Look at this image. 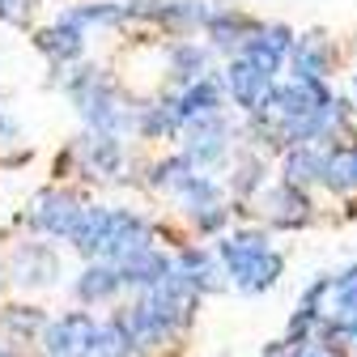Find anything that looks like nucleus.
<instances>
[{
  "mask_svg": "<svg viewBox=\"0 0 357 357\" xmlns=\"http://www.w3.org/2000/svg\"><path fill=\"white\" fill-rule=\"evenodd\" d=\"M217 259L226 264V277L243 294H268L281 273H285V255L273 251L268 230H234L217 243Z\"/></svg>",
  "mask_w": 357,
  "mask_h": 357,
  "instance_id": "f257e3e1",
  "label": "nucleus"
},
{
  "mask_svg": "<svg viewBox=\"0 0 357 357\" xmlns=\"http://www.w3.org/2000/svg\"><path fill=\"white\" fill-rule=\"evenodd\" d=\"M64 94L77 102V111L85 115V123H89V132H128V128H137V115L141 111H132L128 102H123V94L115 89V81L102 73V68H94V64H81V68H73L68 77H64Z\"/></svg>",
  "mask_w": 357,
  "mask_h": 357,
  "instance_id": "f03ea898",
  "label": "nucleus"
},
{
  "mask_svg": "<svg viewBox=\"0 0 357 357\" xmlns=\"http://www.w3.org/2000/svg\"><path fill=\"white\" fill-rule=\"evenodd\" d=\"M141 302L153 310V315L166 324V332H170V340L183 332V328H192V319H196V310H200V294L178 277V273H170L162 285H153V289H145L141 294Z\"/></svg>",
  "mask_w": 357,
  "mask_h": 357,
  "instance_id": "7ed1b4c3",
  "label": "nucleus"
},
{
  "mask_svg": "<svg viewBox=\"0 0 357 357\" xmlns=\"http://www.w3.org/2000/svg\"><path fill=\"white\" fill-rule=\"evenodd\" d=\"M98 319L89 310H68L43 332V357H94Z\"/></svg>",
  "mask_w": 357,
  "mask_h": 357,
  "instance_id": "20e7f679",
  "label": "nucleus"
},
{
  "mask_svg": "<svg viewBox=\"0 0 357 357\" xmlns=\"http://www.w3.org/2000/svg\"><path fill=\"white\" fill-rule=\"evenodd\" d=\"M230 141H234V128H230L226 115L188 123L183 128V158H192L196 170H208V166H217V162L230 158Z\"/></svg>",
  "mask_w": 357,
  "mask_h": 357,
  "instance_id": "39448f33",
  "label": "nucleus"
},
{
  "mask_svg": "<svg viewBox=\"0 0 357 357\" xmlns=\"http://www.w3.org/2000/svg\"><path fill=\"white\" fill-rule=\"evenodd\" d=\"M81 196L64 192V188H47V192H38L30 200V213L26 221L38 230V234H52V238H68L73 226H77V217H81Z\"/></svg>",
  "mask_w": 357,
  "mask_h": 357,
  "instance_id": "423d86ee",
  "label": "nucleus"
},
{
  "mask_svg": "<svg viewBox=\"0 0 357 357\" xmlns=\"http://www.w3.org/2000/svg\"><path fill=\"white\" fill-rule=\"evenodd\" d=\"M123 17L158 22L166 30H196V26H208L213 9L204 5V0H128Z\"/></svg>",
  "mask_w": 357,
  "mask_h": 357,
  "instance_id": "0eeeda50",
  "label": "nucleus"
},
{
  "mask_svg": "<svg viewBox=\"0 0 357 357\" xmlns=\"http://www.w3.org/2000/svg\"><path fill=\"white\" fill-rule=\"evenodd\" d=\"M336 68V43L324 30H306L294 38L289 52V81H328Z\"/></svg>",
  "mask_w": 357,
  "mask_h": 357,
  "instance_id": "6e6552de",
  "label": "nucleus"
},
{
  "mask_svg": "<svg viewBox=\"0 0 357 357\" xmlns=\"http://www.w3.org/2000/svg\"><path fill=\"white\" fill-rule=\"evenodd\" d=\"M259 213H264V221L273 230H302V226L315 221V204H310V196L306 192H294L285 183L259 192Z\"/></svg>",
  "mask_w": 357,
  "mask_h": 357,
  "instance_id": "1a4fd4ad",
  "label": "nucleus"
},
{
  "mask_svg": "<svg viewBox=\"0 0 357 357\" xmlns=\"http://www.w3.org/2000/svg\"><path fill=\"white\" fill-rule=\"evenodd\" d=\"M273 85H277V77H268L259 64H251L247 56H230V64H226V89H230V98L247 115H255L264 107V98L273 94Z\"/></svg>",
  "mask_w": 357,
  "mask_h": 357,
  "instance_id": "9d476101",
  "label": "nucleus"
},
{
  "mask_svg": "<svg viewBox=\"0 0 357 357\" xmlns=\"http://www.w3.org/2000/svg\"><path fill=\"white\" fill-rule=\"evenodd\" d=\"M73 158L81 162L85 178H111L123 166V145H119L115 132H85L73 145Z\"/></svg>",
  "mask_w": 357,
  "mask_h": 357,
  "instance_id": "9b49d317",
  "label": "nucleus"
},
{
  "mask_svg": "<svg viewBox=\"0 0 357 357\" xmlns=\"http://www.w3.org/2000/svg\"><path fill=\"white\" fill-rule=\"evenodd\" d=\"M294 30L285 26V22H273V26H264L251 43H247V47L238 52V56H247L251 64H259L268 77H277L285 64H289V52H294Z\"/></svg>",
  "mask_w": 357,
  "mask_h": 357,
  "instance_id": "f8f14e48",
  "label": "nucleus"
},
{
  "mask_svg": "<svg viewBox=\"0 0 357 357\" xmlns=\"http://www.w3.org/2000/svg\"><path fill=\"white\" fill-rule=\"evenodd\" d=\"M259 30H264V22H255V17H247V13H238V9H213V17H208V26H204L208 47L234 52V56L247 47Z\"/></svg>",
  "mask_w": 357,
  "mask_h": 357,
  "instance_id": "ddd939ff",
  "label": "nucleus"
},
{
  "mask_svg": "<svg viewBox=\"0 0 357 357\" xmlns=\"http://www.w3.org/2000/svg\"><path fill=\"white\" fill-rule=\"evenodd\" d=\"M174 273L183 277L196 294H217L226 285V264L217 259V251H200V247H183L174 255Z\"/></svg>",
  "mask_w": 357,
  "mask_h": 357,
  "instance_id": "4468645a",
  "label": "nucleus"
},
{
  "mask_svg": "<svg viewBox=\"0 0 357 357\" xmlns=\"http://www.w3.org/2000/svg\"><path fill=\"white\" fill-rule=\"evenodd\" d=\"M178 111H183V128L213 119V115H226V77H200L196 85H188L178 94Z\"/></svg>",
  "mask_w": 357,
  "mask_h": 357,
  "instance_id": "2eb2a0df",
  "label": "nucleus"
},
{
  "mask_svg": "<svg viewBox=\"0 0 357 357\" xmlns=\"http://www.w3.org/2000/svg\"><path fill=\"white\" fill-rule=\"evenodd\" d=\"M324 166H328V149L324 145L285 149V158H281V183L294 188V192H310L315 183H324Z\"/></svg>",
  "mask_w": 357,
  "mask_h": 357,
  "instance_id": "dca6fc26",
  "label": "nucleus"
},
{
  "mask_svg": "<svg viewBox=\"0 0 357 357\" xmlns=\"http://www.w3.org/2000/svg\"><path fill=\"white\" fill-rule=\"evenodd\" d=\"M60 277V255L47 243H22L13 255V281L17 285H52Z\"/></svg>",
  "mask_w": 357,
  "mask_h": 357,
  "instance_id": "f3484780",
  "label": "nucleus"
},
{
  "mask_svg": "<svg viewBox=\"0 0 357 357\" xmlns=\"http://www.w3.org/2000/svg\"><path fill=\"white\" fill-rule=\"evenodd\" d=\"M170 273H174V259L166 251H158V247H149V251H141V255H132V259L119 264V281L128 289H141V294L153 289V285H162Z\"/></svg>",
  "mask_w": 357,
  "mask_h": 357,
  "instance_id": "a211bd4d",
  "label": "nucleus"
},
{
  "mask_svg": "<svg viewBox=\"0 0 357 357\" xmlns=\"http://www.w3.org/2000/svg\"><path fill=\"white\" fill-rule=\"evenodd\" d=\"M34 47L47 56L56 68H68V64H77V56L85 52V30H77V26H68V22L56 17V26H47V30L34 34Z\"/></svg>",
  "mask_w": 357,
  "mask_h": 357,
  "instance_id": "6ab92c4d",
  "label": "nucleus"
},
{
  "mask_svg": "<svg viewBox=\"0 0 357 357\" xmlns=\"http://www.w3.org/2000/svg\"><path fill=\"white\" fill-rule=\"evenodd\" d=\"M324 188L332 196H357V141H336L328 145V166H324Z\"/></svg>",
  "mask_w": 357,
  "mask_h": 357,
  "instance_id": "aec40b11",
  "label": "nucleus"
},
{
  "mask_svg": "<svg viewBox=\"0 0 357 357\" xmlns=\"http://www.w3.org/2000/svg\"><path fill=\"white\" fill-rule=\"evenodd\" d=\"M107 221H111V208H102V204H85V208H81V217H77V226H73V234H68L73 251H81L89 264H94V259L102 255Z\"/></svg>",
  "mask_w": 357,
  "mask_h": 357,
  "instance_id": "412c9836",
  "label": "nucleus"
},
{
  "mask_svg": "<svg viewBox=\"0 0 357 357\" xmlns=\"http://www.w3.org/2000/svg\"><path fill=\"white\" fill-rule=\"evenodd\" d=\"M137 132L149 141H162V137H174V132H183V111H178V94H166L149 107H141L137 115Z\"/></svg>",
  "mask_w": 357,
  "mask_h": 357,
  "instance_id": "4be33fe9",
  "label": "nucleus"
},
{
  "mask_svg": "<svg viewBox=\"0 0 357 357\" xmlns=\"http://www.w3.org/2000/svg\"><path fill=\"white\" fill-rule=\"evenodd\" d=\"M166 64H170V77L188 89V85H196L200 77H208V47L178 38V43H170V47H166Z\"/></svg>",
  "mask_w": 357,
  "mask_h": 357,
  "instance_id": "5701e85b",
  "label": "nucleus"
},
{
  "mask_svg": "<svg viewBox=\"0 0 357 357\" xmlns=\"http://www.w3.org/2000/svg\"><path fill=\"white\" fill-rule=\"evenodd\" d=\"M77 298L85 302V306H98V302H111L119 289H123V281H119V268L115 264H85V273L77 277Z\"/></svg>",
  "mask_w": 357,
  "mask_h": 357,
  "instance_id": "b1692460",
  "label": "nucleus"
},
{
  "mask_svg": "<svg viewBox=\"0 0 357 357\" xmlns=\"http://www.w3.org/2000/svg\"><path fill=\"white\" fill-rule=\"evenodd\" d=\"M200 170L192 166V158H183V153H174V158H162L158 166H153V174H149V183L158 188V192H166V196H183V188L192 183Z\"/></svg>",
  "mask_w": 357,
  "mask_h": 357,
  "instance_id": "393cba45",
  "label": "nucleus"
},
{
  "mask_svg": "<svg viewBox=\"0 0 357 357\" xmlns=\"http://www.w3.org/2000/svg\"><path fill=\"white\" fill-rule=\"evenodd\" d=\"M0 328H5V336L30 344L34 336L47 332V315H43L38 306H5V315H0Z\"/></svg>",
  "mask_w": 357,
  "mask_h": 357,
  "instance_id": "a878e982",
  "label": "nucleus"
},
{
  "mask_svg": "<svg viewBox=\"0 0 357 357\" xmlns=\"http://www.w3.org/2000/svg\"><path fill=\"white\" fill-rule=\"evenodd\" d=\"M264 174H268V162L259 158V153H243V158H234V174H230V192L234 196H259L268 183H264Z\"/></svg>",
  "mask_w": 357,
  "mask_h": 357,
  "instance_id": "bb28decb",
  "label": "nucleus"
},
{
  "mask_svg": "<svg viewBox=\"0 0 357 357\" xmlns=\"http://www.w3.org/2000/svg\"><path fill=\"white\" fill-rule=\"evenodd\" d=\"M60 22L85 30V26H115V22H128V17H123L119 0H102V5H73V9H64Z\"/></svg>",
  "mask_w": 357,
  "mask_h": 357,
  "instance_id": "cd10ccee",
  "label": "nucleus"
},
{
  "mask_svg": "<svg viewBox=\"0 0 357 357\" xmlns=\"http://www.w3.org/2000/svg\"><path fill=\"white\" fill-rule=\"evenodd\" d=\"M132 336H128V324L123 315H111L107 324H98V340H94V357H132Z\"/></svg>",
  "mask_w": 357,
  "mask_h": 357,
  "instance_id": "c85d7f7f",
  "label": "nucleus"
},
{
  "mask_svg": "<svg viewBox=\"0 0 357 357\" xmlns=\"http://www.w3.org/2000/svg\"><path fill=\"white\" fill-rule=\"evenodd\" d=\"M328 315H357V264L332 277V310Z\"/></svg>",
  "mask_w": 357,
  "mask_h": 357,
  "instance_id": "c756f323",
  "label": "nucleus"
},
{
  "mask_svg": "<svg viewBox=\"0 0 357 357\" xmlns=\"http://www.w3.org/2000/svg\"><path fill=\"white\" fill-rule=\"evenodd\" d=\"M178 200H183V208H188V213H196V208H204V204H221V183H217L213 174H204V170H200L192 183L183 188V196H178Z\"/></svg>",
  "mask_w": 357,
  "mask_h": 357,
  "instance_id": "7c9ffc66",
  "label": "nucleus"
},
{
  "mask_svg": "<svg viewBox=\"0 0 357 357\" xmlns=\"http://www.w3.org/2000/svg\"><path fill=\"white\" fill-rule=\"evenodd\" d=\"M188 217H192V226L200 234H221V230H226V221H230V208H226V200H221V204H204V208H196Z\"/></svg>",
  "mask_w": 357,
  "mask_h": 357,
  "instance_id": "2f4dec72",
  "label": "nucleus"
},
{
  "mask_svg": "<svg viewBox=\"0 0 357 357\" xmlns=\"http://www.w3.org/2000/svg\"><path fill=\"white\" fill-rule=\"evenodd\" d=\"M30 9H34V0H0V17H5V22H17Z\"/></svg>",
  "mask_w": 357,
  "mask_h": 357,
  "instance_id": "473e14b6",
  "label": "nucleus"
},
{
  "mask_svg": "<svg viewBox=\"0 0 357 357\" xmlns=\"http://www.w3.org/2000/svg\"><path fill=\"white\" fill-rule=\"evenodd\" d=\"M0 357H17V349L13 344H0Z\"/></svg>",
  "mask_w": 357,
  "mask_h": 357,
  "instance_id": "72a5a7b5",
  "label": "nucleus"
},
{
  "mask_svg": "<svg viewBox=\"0 0 357 357\" xmlns=\"http://www.w3.org/2000/svg\"><path fill=\"white\" fill-rule=\"evenodd\" d=\"M0 285H5V268H0Z\"/></svg>",
  "mask_w": 357,
  "mask_h": 357,
  "instance_id": "f704fd0d",
  "label": "nucleus"
},
{
  "mask_svg": "<svg viewBox=\"0 0 357 357\" xmlns=\"http://www.w3.org/2000/svg\"><path fill=\"white\" fill-rule=\"evenodd\" d=\"M353 89H357V77H353Z\"/></svg>",
  "mask_w": 357,
  "mask_h": 357,
  "instance_id": "c9c22d12",
  "label": "nucleus"
}]
</instances>
